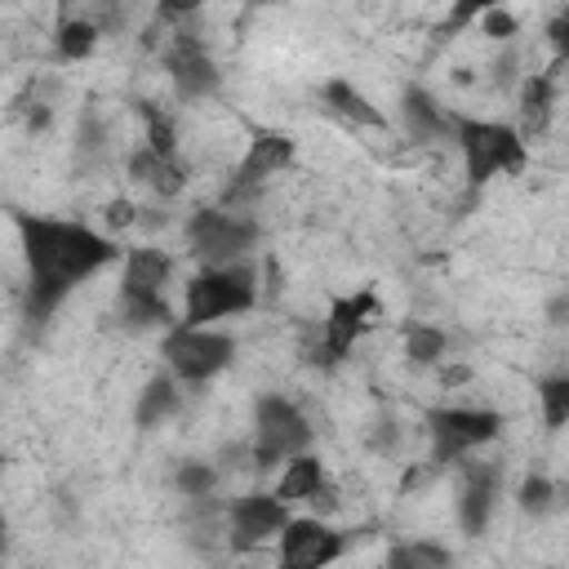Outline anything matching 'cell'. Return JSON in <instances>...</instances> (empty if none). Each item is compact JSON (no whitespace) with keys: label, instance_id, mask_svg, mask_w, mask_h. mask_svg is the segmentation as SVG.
<instances>
[{"label":"cell","instance_id":"6da1fadb","mask_svg":"<svg viewBox=\"0 0 569 569\" xmlns=\"http://www.w3.org/2000/svg\"><path fill=\"white\" fill-rule=\"evenodd\" d=\"M22 258H27V320H49L71 289L107 271L120 249L71 218H40V213H13Z\"/></svg>","mask_w":569,"mask_h":569},{"label":"cell","instance_id":"7a4b0ae2","mask_svg":"<svg viewBox=\"0 0 569 569\" xmlns=\"http://www.w3.org/2000/svg\"><path fill=\"white\" fill-rule=\"evenodd\" d=\"M453 142L467 169L471 187H485L493 178H511L525 173L529 164V142L516 124L502 120H476V116H453Z\"/></svg>","mask_w":569,"mask_h":569},{"label":"cell","instance_id":"3957f363","mask_svg":"<svg viewBox=\"0 0 569 569\" xmlns=\"http://www.w3.org/2000/svg\"><path fill=\"white\" fill-rule=\"evenodd\" d=\"M258 302V276L253 267L240 262H204L187 284H182V320L178 325H213L227 316H240Z\"/></svg>","mask_w":569,"mask_h":569},{"label":"cell","instance_id":"277c9868","mask_svg":"<svg viewBox=\"0 0 569 569\" xmlns=\"http://www.w3.org/2000/svg\"><path fill=\"white\" fill-rule=\"evenodd\" d=\"M173 276V258L156 244H138L124 253V271H120V316L133 329L160 325L169 320V302H164V284Z\"/></svg>","mask_w":569,"mask_h":569},{"label":"cell","instance_id":"5b68a950","mask_svg":"<svg viewBox=\"0 0 569 569\" xmlns=\"http://www.w3.org/2000/svg\"><path fill=\"white\" fill-rule=\"evenodd\" d=\"M311 422L307 413L289 400V396H258L253 405V440H249V458L258 471L289 462L293 453L311 449Z\"/></svg>","mask_w":569,"mask_h":569},{"label":"cell","instance_id":"8992f818","mask_svg":"<svg viewBox=\"0 0 569 569\" xmlns=\"http://www.w3.org/2000/svg\"><path fill=\"white\" fill-rule=\"evenodd\" d=\"M160 356L178 382H209L213 373H222L231 365L236 342H231V333H222L213 325H178L164 333Z\"/></svg>","mask_w":569,"mask_h":569},{"label":"cell","instance_id":"52a82bcc","mask_svg":"<svg viewBox=\"0 0 569 569\" xmlns=\"http://www.w3.org/2000/svg\"><path fill=\"white\" fill-rule=\"evenodd\" d=\"M427 440H431V462L449 467L480 445H489L502 431V413L493 409H471V405H449V409H427Z\"/></svg>","mask_w":569,"mask_h":569},{"label":"cell","instance_id":"ba28073f","mask_svg":"<svg viewBox=\"0 0 569 569\" xmlns=\"http://www.w3.org/2000/svg\"><path fill=\"white\" fill-rule=\"evenodd\" d=\"M182 236H187V249L209 267L213 262H240L258 244V222L227 213V209H196L187 218Z\"/></svg>","mask_w":569,"mask_h":569},{"label":"cell","instance_id":"9c48e42d","mask_svg":"<svg viewBox=\"0 0 569 569\" xmlns=\"http://www.w3.org/2000/svg\"><path fill=\"white\" fill-rule=\"evenodd\" d=\"M373 316H378V293H373V289H356V293L329 298V311H325V320H320L316 360H320V365L347 360V351L360 342V333L369 329Z\"/></svg>","mask_w":569,"mask_h":569},{"label":"cell","instance_id":"30bf717a","mask_svg":"<svg viewBox=\"0 0 569 569\" xmlns=\"http://www.w3.org/2000/svg\"><path fill=\"white\" fill-rule=\"evenodd\" d=\"M342 551H347V533H338L320 516H293L276 538V560L284 569H320Z\"/></svg>","mask_w":569,"mask_h":569},{"label":"cell","instance_id":"8fae6325","mask_svg":"<svg viewBox=\"0 0 569 569\" xmlns=\"http://www.w3.org/2000/svg\"><path fill=\"white\" fill-rule=\"evenodd\" d=\"M289 502L271 489V493H240L227 511V525H231V547L236 551H253L262 547L267 538H280V529L289 525Z\"/></svg>","mask_w":569,"mask_h":569},{"label":"cell","instance_id":"7c38bea8","mask_svg":"<svg viewBox=\"0 0 569 569\" xmlns=\"http://www.w3.org/2000/svg\"><path fill=\"white\" fill-rule=\"evenodd\" d=\"M164 71L178 89V98H209L218 89V67L209 58V49L200 44V36L191 31H173L169 40V53H164Z\"/></svg>","mask_w":569,"mask_h":569},{"label":"cell","instance_id":"4fadbf2b","mask_svg":"<svg viewBox=\"0 0 569 569\" xmlns=\"http://www.w3.org/2000/svg\"><path fill=\"white\" fill-rule=\"evenodd\" d=\"M293 138L289 133H276V129H258L253 138H249V151H244V160L236 164V196L240 191H253V187H262L271 173H280V169H289L293 164Z\"/></svg>","mask_w":569,"mask_h":569},{"label":"cell","instance_id":"5bb4252c","mask_svg":"<svg viewBox=\"0 0 569 569\" xmlns=\"http://www.w3.org/2000/svg\"><path fill=\"white\" fill-rule=\"evenodd\" d=\"M498 485H502V471L493 462H467L462 489H458V525L467 533H480L489 525L493 502H498Z\"/></svg>","mask_w":569,"mask_h":569},{"label":"cell","instance_id":"9a60e30c","mask_svg":"<svg viewBox=\"0 0 569 569\" xmlns=\"http://www.w3.org/2000/svg\"><path fill=\"white\" fill-rule=\"evenodd\" d=\"M129 178L142 182V187L156 191V196H178V191L187 187V169H182V160H178V156H160V151L147 147V142L129 156Z\"/></svg>","mask_w":569,"mask_h":569},{"label":"cell","instance_id":"2e32d148","mask_svg":"<svg viewBox=\"0 0 569 569\" xmlns=\"http://www.w3.org/2000/svg\"><path fill=\"white\" fill-rule=\"evenodd\" d=\"M320 102H325V111H333L338 120H347V124H356V129H382V124H387V116H382L351 80H325V84H320Z\"/></svg>","mask_w":569,"mask_h":569},{"label":"cell","instance_id":"e0dca14e","mask_svg":"<svg viewBox=\"0 0 569 569\" xmlns=\"http://www.w3.org/2000/svg\"><path fill=\"white\" fill-rule=\"evenodd\" d=\"M551 107H556V76L551 71H529L520 84V133L538 138L551 124Z\"/></svg>","mask_w":569,"mask_h":569},{"label":"cell","instance_id":"ac0fdd59","mask_svg":"<svg viewBox=\"0 0 569 569\" xmlns=\"http://www.w3.org/2000/svg\"><path fill=\"white\" fill-rule=\"evenodd\" d=\"M329 485V476H325V462L316 458V453H293L289 462H280V480H276V493L293 507V502H311L320 489Z\"/></svg>","mask_w":569,"mask_h":569},{"label":"cell","instance_id":"d6986e66","mask_svg":"<svg viewBox=\"0 0 569 569\" xmlns=\"http://www.w3.org/2000/svg\"><path fill=\"white\" fill-rule=\"evenodd\" d=\"M400 116H405V124H409V133L418 138V142H436V138H445V133H453V116H445L440 111V102L427 93V89H405V98H400Z\"/></svg>","mask_w":569,"mask_h":569},{"label":"cell","instance_id":"ffe728a7","mask_svg":"<svg viewBox=\"0 0 569 569\" xmlns=\"http://www.w3.org/2000/svg\"><path fill=\"white\" fill-rule=\"evenodd\" d=\"M178 405H182L178 378H173V373H160V378H151V382L142 387V396H138V405H133V422H138V427H156V422L173 418Z\"/></svg>","mask_w":569,"mask_h":569},{"label":"cell","instance_id":"44dd1931","mask_svg":"<svg viewBox=\"0 0 569 569\" xmlns=\"http://www.w3.org/2000/svg\"><path fill=\"white\" fill-rule=\"evenodd\" d=\"M445 347H449L445 329H436V325H427V320H409V325H405V356H409L413 365H436V360L445 356Z\"/></svg>","mask_w":569,"mask_h":569},{"label":"cell","instance_id":"7402d4cb","mask_svg":"<svg viewBox=\"0 0 569 569\" xmlns=\"http://www.w3.org/2000/svg\"><path fill=\"white\" fill-rule=\"evenodd\" d=\"M98 49V27L89 18H62L58 22V58L62 62H80Z\"/></svg>","mask_w":569,"mask_h":569},{"label":"cell","instance_id":"603a6c76","mask_svg":"<svg viewBox=\"0 0 569 569\" xmlns=\"http://www.w3.org/2000/svg\"><path fill=\"white\" fill-rule=\"evenodd\" d=\"M538 409H542L547 431H560L569 422V373H556V378L538 382Z\"/></svg>","mask_w":569,"mask_h":569},{"label":"cell","instance_id":"cb8c5ba5","mask_svg":"<svg viewBox=\"0 0 569 569\" xmlns=\"http://www.w3.org/2000/svg\"><path fill=\"white\" fill-rule=\"evenodd\" d=\"M520 507L529 511V516H547V511H556L560 507V498H565V489L551 480V476H542V471H533V476H525V485H520Z\"/></svg>","mask_w":569,"mask_h":569},{"label":"cell","instance_id":"d4e9b609","mask_svg":"<svg viewBox=\"0 0 569 569\" xmlns=\"http://www.w3.org/2000/svg\"><path fill=\"white\" fill-rule=\"evenodd\" d=\"M449 560L453 556L440 542H405V547L387 551V565H396V569H445Z\"/></svg>","mask_w":569,"mask_h":569},{"label":"cell","instance_id":"484cf974","mask_svg":"<svg viewBox=\"0 0 569 569\" xmlns=\"http://www.w3.org/2000/svg\"><path fill=\"white\" fill-rule=\"evenodd\" d=\"M213 480H218L213 462H196V458L178 462V471H173V489L182 498H209L213 493Z\"/></svg>","mask_w":569,"mask_h":569},{"label":"cell","instance_id":"4316f807","mask_svg":"<svg viewBox=\"0 0 569 569\" xmlns=\"http://www.w3.org/2000/svg\"><path fill=\"white\" fill-rule=\"evenodd\" d=\"M142 120H147V147H156L160 156H178V129L164 111L156 107H142Z\"/></svg>","mask_w":569,"mask_h":569},{"label":"cell","instance_id":"83f0119b","mask_svg":"<svg viewBox=\"0 0 569 569\" xmlns=\"http://www.w3.org/2000/svg\"><path fill=\"white\" fill-rule=\"evenodd\" d=\"M547 44H551V53H556L547 71H551V76H560V67L569 62V4L547 22Z\"/></svg>","mask_w":569,"mask_h":569},{"label":"cell","instance_id":"f1b7e54d","mask_svg":"<svg viewBox=\"0 0 569 569\" xmlns=\"http://www.w3.org/2000/svg\"><path fill=\"white\" fill-rule=\"evenodd\" d=\"M498 4H507V0H453V4H449V18H445V31H458V27L476 22L480 13L498 9Z\"/></svg>","mask_w":569,"mask_h":569},{"label":"cell","instance_id":"f546056e","mask_svg":"<svg viewBox=\"0 0 569 569\" xmlns=\"http://www.w3.org/2000/svg\"><path fill=\"white\" fill-rule=\"evenodd\" d=\"M480 27H485V36H493V40H507V36H516V18L498 4V9H489V13H480Z\"/></svg>","mask_w":569,"mask_h":569},{"label":"cell","instance_id":"4dcf8cb0","mask_svg":"<svg viewBox=\"0 0 569 569\" xmlns=\"http://www.w3.org/2000/svg\"><path fill=\"white\" fill-rule=\"evenodd\" d=\"M200 4H209V0H160L156 13H160L164 22H182V18H191Z\"/></svg>","mask_w":569,"mask_h":569},{"label":"cell","instance_id":"1f68e13d","mask_svg":"<svg viewBox=\"0 0 569 569\" xmlns=\"http://www.w3.org/2000/svg\"><path fill=\"white\" fill-rule=\"evenodd\" d=\"M107 222H111V227H129V222H133V204H129V200H111V204H107Z\"/></svg>","mask_w":569,"mask_h":569},{"label":"cell","instance_id":"d6a6232c","mask_svg":"<svg viewBox=\"0 0 569 569\" xmlns=\"http://www.w3.org/2000/svg\"><path fill=\"white\" fill-rule=\"evenodd\" d=\"M27 129H31V133H40V129H49V107H44V102H36V107L27 111Z\"/></svg>","mask_w":569,"mask_h":569},{"label":"cell","instance_id":"836d02e7","mask_svg":"<svg viewBox=\"0 0 569 569\" xmlns=\"http://www.w3.org/2000/svg\"><path fill=\"white\" fill-rule=\"evenodd\" d=\"M58 9H71V0H58Z\"/></svg>","mask_w":569,"mask_h":569}]
</instances>
